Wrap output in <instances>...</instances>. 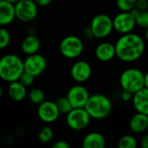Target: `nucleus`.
<instances>
[{
    "label": "nucleus",
    "mask_w": 148,
    "mask_h": 148,
    "mask_svg": "<svg viewBox=\"0 0 148 148\" xmlns=\"http://www.w3.org/2000/svg\"><path fill=\"white\" fill-rule=\"evenodd\" d=\"M54 102H55L60 114H66L72 109V107L66 96H60V97L57 98Z\"/></svg>",
    "instance_id": "22"
},
{
    "label": "nucleus",
    "mask_w": 148,
    "mask_h": 148,
    "mask_svg": "<svg viewBox=\"0 0 148 148\" xmlns=\"http://www.w3.org/2000/svg\"><path fill=\"white\" fill-rule=\"evenodd\" d=\"M145 87L148 88V71L145 74Z\"/></svg>",
    "instance_id": "34"
},
{
    "label": "nucleus",
    "mask_w": 148,
    "mask_h": 148,
    "mask_svg": "<svg viewBox=\"0 0 148 148\" xmlns=\"http://www.w3.org/2000/svg\"><path fill=\"white\" fill-rule=\"evenodd\" d=\"M90 94L87 88L82 85H74L67 92L66 97L70 101L72 108H84Z\"/></svg>",
    "instance_id": "11"
},
{
    "label": "nucleus",
    "mask_w": 148,
    "mask_h": 148,
    "mask_svg": "<svg viewBox=\"0 0 148 148\" xmlns=\"http://www.w3.org/2000/svg\"><path fill=\"white\" fill-rule=\"evenodd\" d=\"M5 1H8V2H10V3H13V4H15L17 2H18L19 0H5Z\"/></svg>",
    "instance_id": "35"
},
{
    "label": "nucleus",
    "mask_w": 148,
    "mask_h": 148,
    "mask_svg": "<svg viewBox=\"0 0 148 148\" xmlns=\"http://www.w3.org/2000/svg\"><path fill=\"white\" fill-rule=\"evenodd\" d=\"M24 72V62L17 55L7 54L0 58V78L11 82L17 81Z\"/></svg>",
    "instance_id": "2"
},
{
    "label": "nucleus",
    "mask_w": 148,
    "mask_h": 148,
    "mask_svg": "<svg viewBox=\"0 0 148 148\" xmlns=\"http://www.w3.org/2000/svg\"><path fill=\"white\" fill-rule=\"evenodd\" d=\"M133 95V94L130 93L129 91L123 90V92H122V94H121V99H122V101H132Z\"/></svg>",
    "instance_id": "30"
},
{
    "label": "nucleus",
    "mask_w": 148,
    "mask_h": 148,
    "mask_svg": "<svg viewBox=\"0 0 148 148\" xmlns=\"http://www.w3.org/2000/svg\"><path fill=\"white\" fill-rule=\"evenodd\" d=\"M89 28L93 37L105 38L113 30V19L106 14H98L92 19Z\"/></svg>",
    "instance_id": "5"
},
{
    "label": "nucleus",
    "mask_w": 148,
    "mask_h": 148,
    "mask_svg": "<svg viewBox=\"0 0 148 148\" xmlns=\"http://www.w3.org/2000/svg\"><path fill=\"white\" fill-rule=\"evenodd\" d=\"M16 18L14 4L5 1H0V26L10 24Z\"/></svg>",
    "instance_id": "16"
},
{
    "label": "nucleus",
    "mask_w": 148,
    "mask_h": 148,
    "mask_svg": "<svg viewBox=\"0 0 148 148\" xmlns=\"http://www.w3.org/2000/svg\"><path fill=\"white\" fill-rule=\"evenodd\" d=\"M84 108L92 119L103 120L111 114L113 103L106 95L95 94L89 96Z\"/></svg>",
    "instance_id": "3"
},
{
    "label": "nucleus",
    "mask_w": 148,
    "mask_h": 148,
    "mask_svg": "<svg viewBox=\"0 0 148 148\" xmlns=\"http://www.w3.org/2000/svg\"><path fill=\"white\" fill-rule=\"evenodd\" d=\"M131 13L133 14L135 23L140 28L147 29L148 27V10H140L137 9H133L131 10Z\"/></svg>",
    "instance_id": "21"
},
{
    "label": "nucleus",
    "mask_w": 148,
    "mask_h": 148,
    "mask_svg": "<svg viewBox=\"0 0 148 148\" xmlns=\"http://www.w3.org/2000/svg\"><path fill=\"white\" fill-rule=\"evenodd\" d=\"M120 84L123 90L134 94L145 87V74L135 68L127 69L120 75Z\"/></svg>",
    "instance_id": "4"
},
{
    "label": "nucleus",
    "mask_w": 148,
    "mask_h": 148,
    "mask_svg": "<svg viewBox=\"0 0 148 148\" xmlns=\"http://www.w3.org/2000/svg\"><path fill=\"white\" fill-rule=\"evenodd\" d=\"M15 15L21 22H30L36 18L38 8L33 0H19L14 4Z\"/></svg>",
    "instance_id": "8"
},
{
    "label": "nucleus",
    "mask_w": 148,
    "mask_h": 148,
    "mask_svg": "<svg viewBox=\"0 0 148 148\" xmlns=\"http://www.w3.org/2000/svg\"><path fill=\"white\" fill-rule=\"evenodd\" d=\"M92 72V69L90 63L83 60L74 62L71 68L72 78L79 83L86 82L91 77Z\"/></svg>",
    "instance_id": "13"
},
{
    "label": "nucleus",
    "mask_w": 148,
    "mask_h": 148,
    "mask_svg": "<svg viewBox=\"0 0 148 148\" xmlns=\"http://www.w3.org/2000/svg\"><path fill=\"white\" fill-rule=\"evenodd\" d=\"M38 115L43 122L50 124L58 119L60 113L54 101H44L38 105Z\"/></svg>",
    "instance_id": "12"
},
{
    "label": "nucleus",
    "mask_w": 148,
    "mask_h": 148,
    "mask_svg": "<svg viewBox=\"0 0 148 148\" xmlns=\"http://www.w3.org/2000/svg\"><path fill=\"white\" fill-rule=\"evenodd\" d=\"M33 1L36 3L38 6H41V7L48 6L51 3V0H33Z\"/></svg>",
    "instance_id": "32"
},
{
    "label": "nucleus",
    "mask_w": 148,
    "mask_h": 148,
    "mask_svg": "<svg viewBox=\"0 0 148 148\" xmlns=\"http://www.w3.org/2000/svg\"><path fill=\"white\" fill-rule=\"evenodd\" d=\"M8 95L14 101H22L27 95V88L24 86L18 80L9 82Z\"/></svg>",
    "instance_id": "20"
},
{
    "label": "nucleus",
    "mask_w": 148,
    "mask_h": 148,
    "mask_svg": "<svg viewBox=\"0 0 148 148\" xmlns=\"http://www.w3.org/2000/svg\"><path fill=\"white\" fill-rule=\"evenodd\" d=\"M114 45L116 56L125 62H133L139 60L146 48L144 39L133 32L123 34Z\"/></svg>",
    "instance_id": "1"
},
{
    "label": "nucleus",
    "mask_w": 148,
    "mask_h": 148,
    "mask_svg": "<svg viewBox=\"0 0 148 148\" xmlns=\"http://www.w3.org/2000/svg\"><path fill=\"white\" fill-rule=\"evenodd\" d=\"M137 0H116V5L120 11H131L135 8Z\"/></svg>",
    "instance_id": "27"
},
{
    "label": "nucleus",
    "mask_w": 148,
    "mask_h": 148,
    "mask_svg": "<svg viewBox=\"0 0 148 148\" xmlns=\"http://www.w3.org/2000/svg\"><path fill=\"white\" fill-rule=\"evenodd\" d=\"M145 36H146V39L148 42V27L146 29V33H145Z\"/></svg>",
    "instance_id": "36"
},
{
    "label": "nucleus",
    "mask_w": 148,
    "mask_h": 148,
    "mask_svg": "<svg viewBox=\"0 0 148 148\" xmlns=\"http://www.w3.org/2000/svg\"><path fill=\"white\" fill-rule=\"evenodd\" d=\"M106 145V141L104 135L98 132L87 134L82 141V147L84 148H104Z\"/></svg>",
    "instance_id": "17"
},
{
    "label": "nucleus",
    "mask_w": 148,
    "mask_h": 148,
    "mask_svg": "<svg viewBox=\"0 0 148 148\" xmlns=\"http://www.w3.org/2000/svg\"><path fill=\"white\" fill-rule=\"evenodd\" d=\"M137 147H138V141L132 135L122 136L118 142L119 148H135Z\"/></svg>",
    "instance_id": "24"
},
{
    "label": "nucleus",
    "mask_w": 148,
    "mask_h": 148,
    "mask_svg": "<svg viewBox=\"0 0 148 148\" xmlns=\"http://www.w3.org/2000/svg\"><path fill=\"white\" fill-rule=\"evenodd\" d=\"M133 105L138 113L148 115V88L144 87L133 95Z\"/></svg>",
    "instance_id": "14"
},
{
    "label": "nucleus",
    "mask_w": 148,
    "mask_h": 148,
    "mask_svg": "<svg viewBox=\"0 0 148 148\" xmlns=\"http://www.w3.org/2000/svg\"><path fill=\"white\" fill-rule=\"evenodd\" d=\"M140 146L142 148H148V134L142 137L140 140Z\"/></svg>",
    "instance_id": "33"
},
{
    "label": "nucleus",
    "mask_w": 148,
    "mask_h": 148,
    "mask_svg": "<svg viewBox=\"0 0 148 148\" xmlns=\"http://www.w3.org/2000/svg\"><path fill=\"white\" fill-rule=\"evenodd\" d=\"M91 119L85 108H75L66 114V124L69 128L74 131H82L86 128Z\"/></svg>",
    "instance_id": "7"
},
{
    "label": "nucleus",
    "mask_w": 148,
    "mask_h": 148,
    "mask_svg": "<svg viewBox=\"0 0 148 148\" xmlns=\"http://www.w3.org/2000/svg\"><path fill=\"white\" fill-rule=\"evenodd\" d=\"M113 29L123 35L132 32L136 23L131 11H120L113 19Z\"/></svg>",
    "instance_id": "10"
},
{
    "label": "nucleus",
    "mask_w": 148,
    "mask_h": 148,
    "mask_svg": "<svg viewBox=\"0 0 148 148\" xmlns=\"http://www.w3.org/2000/svg\"><path fill=\"white\" fill-rule=\"evenodd\" d=\"M10 33L3 26L0 27V49L7 48L10 42Z\"/></svg>",
    "instance_id": "26"
},
{
    "label": "nucleus",
    "mask_w": 148,
    "mask_h": 148,
    "mask_svg": "<svg viewBox=\"0 0 148 148\" xmlns=\"http://www.w3.org/2000/svg\"><path fill=\"white\" fill-rule=\"evenodd\" d=\"M135 9L140 10H148V0H137L135 4Z\"/></svg>",
    "instance_id": "29"
},
{
    "label": "nucleus",
    "mask_w": 148,
    "mask_h": 148,
    "mask_svg": "<svg viewBox=\"0 0 148 148\" xmlns=\"http://www.w3.org/2000/svg\"><path fill=\"white\" fill-rule=\"evenodd\" d=\"M0 1H1V0H0Z\"/></svg>",
    "instance_id": "38"
},
{
    "label": "nucleus",
    "mask_w": 148,
    "mask_h": 148,
    "mask_svg": "<svg viewBox=\"0 0 148 148\" xmlns=\"http://www.w3.org/2000/svg\"><path fill=\"white\" fill-rule=\"evenodd\" d=\"M84 50L82 40L76 36H65L59 43V51L63 56L68 59L79 57Z\"/></svg>",
    "instance_id": "6"
},
{
    "label": "nucleus",
    "mask_w": 148,
    "mask_h": 148,
    "mask_svg": "<svg viewBox=\"0 0 148 148\" xmlns=\"http://www.w3.org/2000/svg\"><path fill=\"white\" fill-rule=\"evenodd\" d=\"M70 145L64 140H58L52 145V148H69Z\"/></svg>",
    "instance_id": "31"
},
{
    "label": "nucleus",
    "mask_w": 148,
    "mask_h": 148,
    "mask_svg": "<svg viewBox=\"0 0 148 148\" xmlns=\"http://www.w3.org/2000/svg\"><path fill=\"white\" fill-rule=\"evenodd\" d=\"M41 46V42L36 35H27L21 42L22 51L28 55L38 53Z\"/></svg>",
    "instance_id": "19"
},
{
    "label": "nucleus",
    "mask_w": 148,
    "mask_h": 148,
    "mask_svg": "<svg viewBox=\"0 0 148 148\" xmlns=\"http://www.w3.org/2000/svg\"><path fill=\"white\" fill-rule=\"evenodd\" d=\"M18 81H19L24 86H25L26 88H28V87L31 86V85L34 83L35 76L32 75H31V74H29V73H27V72H25V71H24V72L21 74L20 77L18 78Z\"/></svg>",
    "instance_id": "28"
},
{
    "label": "nucleus",
    "mask_w": 148,
    "mask_h": 148,
    "mask_svg": "<svg viewBox=\"0 0 148 148\" xmlns=\"http://www.w3.org/2000/svg\"><path fill=\"white\" fill-rule=\"evenodd\" d=\"M129 127L135 134H141L148 128V115L138 113L129 121Z\"/></svg>",
    "instance_id": "18"
},
{
    "label": "nucleus",
    "mask_w": 148,
    "mask_h": 148,
    "mask_svg": "<svg viewBox=\"0 0 148 148\" xmlns=\"http://www.w3.org/2000/svg\"><path fill=\"white\" fill-rule=\"evenodd\" d=\"M44 98H45V95H44V91L38 88H32L29 93V99L33 104L39 105L41 102L44 101Z\"/></svg>",
    "instance_id": "23"
},
{
    "label": "nucleus",
    "mask_w": 148,
    "mask_h": 148,
    "mask_svg": "<svg viewBox=\"0 0 148 148\" xmlns=\"http://www.w3.org/2000/svg\"><path fill=\"white\" fill-rule=\"evenodd\" d=\"M24 62V71L34 75L35 77L42 75L47 66L46 59L44 56L35 53L28 55Z\"/></svg>",
    "instance_id": "9"
},
{
    "label": "nucleus",
    "mask_w": 148,
    "mask_h": 148,
    "mask_svg": "<svg viewBox=\"0 0 148 148\" xmlns=\"http://www.w3.org/2000/svg\"><path fill=\"white\" fill-rule=\"evenodd\" d=\"M38 136L42 143H48L53 139V130L51 127L45 126L39 130Z\"/></svg>",
    "instance_id": "25"
},
{
    "label": "nucleus",
    "mask_w": 148,
    "mask_h": 148,
    "mask_svg": "<svg viewBox=\"0 0 148 148\" xmlns=\"http://www.w3.org/2000/svg\"><path fill=\"white\" fill-rule=\"evenodd\" d=\"M2 95H3V88H2V87H1V85H0V98H1V96H2Z\"/></svg>",
    "instance_id": "37"
},
{
    "label": "nucleus",
    "mask_w": 148,
    "mask_h": 148,
    "mask_svg": "<svg viewBox=\"0 0 148 148\" xmlns=\"http://www.w3.org/2000/svg\"><path fill=\"white\" fill-rule=\"evenodd\" d=\"M95 56L98 60L104 62L112 61L116 56L115 45L109 42L99 43L95 49Z\"/></svg>",
    "instance_id": "15"
}]
</instances>
